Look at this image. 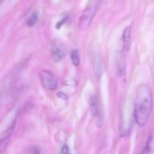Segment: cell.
Masks as SVG:
<instances>
[{
  "label": "cell",
  "mask_w": 154,
  "mask_h": 154,
  "mask_svg": "<svg viewBox=\"0 0 154 154\" xmlns=\"http://www.w3.org/2000/svg\"><path fill=\"white\" fill-rule=\"evenodd\" d=\"M152 110V95L150 87L146 84L138 86L134 102L133 115L140 127L146 126Z\"/></svg>",
  "instance_id": "obj_1"
},
{
  "label": "cell",
  "mask_w": 154,
  "mask_h": 154,
  "mask_svg": "<svg viewBox=\"0 0 154 154\" xmlns=\"http://www.w3.org/2000/svg\"><path fill=\"white\" fill-rule=\"evenodd\" d=\"M41 83L47 90H54L57 88V81L55 75L48 70L43 69L39 73Z\"/></svg>",
  "instance_id": "obj_2"
},
{
  "label": "cell",
  "mask_w": 154,
  "mask_h": 154,
  "mask_svg": "<svg viewBox=\"0 0 154 154\" xmlns=\"http://www.w3.org/2000/svg\"><path fill=\"white\" fill-rule=\"evenodd\" d=\"M96 9L95 6H90L84 11L79 20V27L80 29L85 30L88 28L96 13Z\"/></svg>",
  "instance_id": "obj_3"
},
{
  "label": "cell",
  "mask_w": 154,
  "mask_h": 154,
  "mask_svg": "<svg viewBox=\"0 0 154 154\" xmlns=\"http://www.w3.org/2000/svg\"><path fill=\"white\" fill-rule=\"evenodd\" d=\"M131 26H128L124 30L122 35V52L128 53L131 48Z\"/></svg>",
  "instance_id": "obj_4"
},
{
  "label": "cell",
  "mask_w": 154,
  "mask_h": 154,
  "mask_svg": "<svg viewBox=\"0 0 154 154\" xmlns=\"http://www.w3.org/2000/svg\"><path fill=\"white\" fill-rule=\"evenodd\" d=\"M142 153H154V127L149 133L146 145L143 147Z\"/></svg>",
  "instance_id": "obj_5"
},
{
  "label": "cell",
  "mask_w": 154,
  "mask_h": 154,
  "mask_svg": "<svg viewBox=\"0 0 154 154\" xmlns=\"http://www.w3.org/2000/svg\"><path fill=\"white\" fill-rule=\"evenodd\" d=\"M51 55H52L53 60L55 63H59L64 57V53H63V50L60 47H54L52 49Z\"/></svg>",
  "instance_id": "obj_6"
},
{
  "label": "cell",
  "mask_w": 154,
  "mask_h": 154,
  "mask_svg": "<svg viewBox=\"0 0 154 154\" xmlns=\"http://www.w3.org/2000/svg\"><path fill=\"white\" fill-rule=\"evenodd\" d=\"M90 105H91V112L92 116L96 117L98 114V102L96 96H93L91 97L90 100Z\"/></svg>",
  "instance_id": "obj_7"
},
{
  "label": "cell",
  "mask_w": 154,
  "mask_h": 154,
  "mask_svg": "<svg viewBox=\"0 0 154 154\" xmlns=\"http://www.w3.org/2000/svg\"><path fill=\"white\" fill-rule=\"evenodd\" d=\"M38 20H39V14H37V12H33V13L27 18V21H26V24H27V26L33 27L36 24V23L38 22Z\"/></svg>",
  "instance_id": "obj_8"
},
{
  "label": "cell",
  "mask_w": 154,
  "mask_h": 154,
  "mask_svg": "<svg viewBox=\"0 0 154 154\" xmlns=\"http://www.w3.org/2000/svg\"><path fill=\"white\" fill-rule=\"evenodd\" d=\"M70 57H71V60H72V64H73L74 66H77L79 65L80 57H79V54L77 50H72V51H71Z\"/></svg>",
  "instance_id": "obj_9"
},
{
  "label": "cell",
  "mask_w": 154,
  "mask_h": 154,
  "mask_svg": "<svg viewBox=\"0 0 154 154\" xmlns=\"http://www.w3.org/2000/svg\"><path fill=\"white\" fill-rule=\"evenodd\" d=\"M151 74H152V78H154V50L152 57V63H151Z\"/></svg>",
  "instance_id": "obj_10"
},
{
  "label": "cell",
  "mask_w": 154,
  "mask_h": 154,
  "mask_svg": "<svg viewBox=\"0 0 154 154\" xmlns=\"http://www.w3.org/2000/svg\"><path fill=\"white\" fill-rule=\"evenodd\" d=\"M66 19H65V18H63L62 20H60V22H58L57 24H56V28H57V29H60V27H61L65 23H66Z\"/></svg>",
  "instance_id": "obj_11"
},
{
  "label": "cell",
  "mask_w": 154,
  "mask_h": 154,
  "mask_svg": "<svg viewBox=\"0 0 154 154\" xmlns=\"http://www.w3.org/2000/svg\"><path fill=\"white\" fill-rule=\"evenodd\" d=\"M61 153H69V149H68V147L66 145H63V147L61 148V151H60Z\"/></svg>",
  "instance_id": "obj_12"
},
{
  "label": "cell",
  "mask_w": 154,
  "mask_h": 154,
  "mask_svg": "<svg viewBox=\"0 0 154 154\" xmlns=\"http://www.w3.org/2000/svg\"><path fill=\"white\" fill-rule=\"evenodd\" d=\"M57 96H58L59 98H61V99H63V100H66V98H67V97H66V95H65L64 93H61V92H60V93H57Z\"/></svg>",
  "instance_id": "obj_13"
}]
</instances>
